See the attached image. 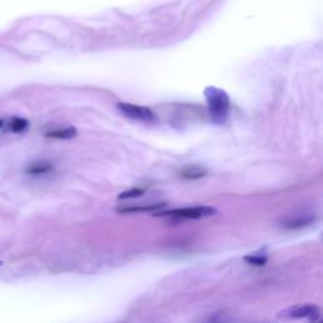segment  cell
<instances>
[{
    "mask_svg": "<svg viewBox=\"0 0 323 323\" xmlns=\"http://www.w3.org/2000/svg\"><path fill=\"white\" fill-rule=\"evenodd\" d=\"M321 314V309L316 304H298L289 307L280 312V317L289 318V320H300V318H308L311 322H316Z\"/></svg>",
    "mask_w": 323,
    "mask_h": 323,
    "instance_id": "277c9868",
    "label": "cell"
},
{
    "mask_svg": "<svg viewBox=\"0 0 323 323\" xmlns=\"http://www.w3.org/2000/svg\"><path fill=\"white\" fill-rule=\"evenodd\" d=\"M164 206V204H157V205H150V206H130V207H124V208L117 209L121 213H130V212H144V211H154V209L162 208Z\"/></svg>",
    "mask_w": 323,
    "mask_h": 323,
    "instance_id": "9c48e42d",
    "label": "cell"
},
{
    "mask_svg": "<svg viewBox=\"0 0 323 323\" xmlns=\"http://www.w3.org/2000/svg\"><path fill=\"white\" fill-rule=\"evenodd\" d=\"M29 123L28 120L23 119V117H13L9 123V128L13 133H22L24 130H27Z\"/></svg>",
    "mask_w": 323,
    "mask_h": 323,
    "instance_id": "30bf717a",
    "label": "cell"
},
{
    "mask_svg": "<svg viewBox=\"0 0 323 323\" xmlns=\"http://www.w3.org/2000/svg\"><path fill=\"white\" fill-rule=\"evenodd\" d=\"M1 126H3V120L0 119V128H1Z\"/></svg>",
    "mask_w": 323,
    "mask_h": 323,
    "instance_id": "4fadbf2b",
    "label": "cell"
},
{
    "mask_svg": "<svg viewBox=\"0 0 323 323\" xmlns=\"http://www.w3.org/2000/svg\"><path fill=\"white\" fill-rule=\"evenodd\" d=\"M209 115L215 124H225L230 113V99L224 90L215 86H208L205 90Z\"/></svg>",
    "mask_w": 323,
    "mask_h": 323,
    "instance_id": "6da1fadb",
    "label": "cell"
},
{
    "mask_svg": "<svg viewBox=\"0 0 323 323\" xmlns=\"http://www.w3.org/2000/svg\"><path fill=\"white\" fill-rule=\"evenodd\" d=\"M116 108L121 114H124L129 119L144 121V123H154L157 120L156 114L147 106L129 104V102H119L116 104Z\"/></svg>",
    "mask_w": 323,
    "mask_h": 323,
    "instance_id": "3957f363",
    "label": "cell"
},
{
    "mask_svg": "<svg viewBox=\"0 0 323 323\" xmlns=\"http://www.w3.org/2000/svg\"><path fill=\"white\" fill-rule=\"evenodd\" d=\"M182 177L185 180H198L207 174V169L200 165H189L182 171Z\"/></svg>",
    "mask_w": 323,
    "mask_h": 323,
    "instance_id": "ba28073f",
    "label": "cell"
},
{
    "mask_svg": "<svg viewBox=\"0 0 323 323\" xmlns=\"http://www.w3.org/2000/svg\"><path fill=\"white\" fill-rule=\"evenodd\" d=\"M53 169L52 163L47 161H37L32 164H29L25 169L28 174L30 176H42V174H47L48 172H51Z\"/></svg>",
    "mask_w": 323,
    "mask_h": 323,
    "instance_id": "8992f818",
    "label": "cell"
},
{
    "mask_svg": "<svg viewBox=\"0 0 323 323\" xmlns=\"http://www.w3.org/2000/svg\"><path fill=\"white\" fill-rule=\"evenodd\" d=\"M244 260L248 261L249 264H253V265L263 266V265H265V263L268 261V256H266L265 254L246 255V256H244Z\"/></svg>",
    "mask_w": 323,
    "mask_h": 323,
    "instance_id": "8fae6325",
    "label": "cell"
},
{
    "mask_svg": "<svg viewBox=\"0 0 323 323\" xmlns=\"http://www.w3.org/2000/svg\"><path fill=\"white\" fill-rule=\"evenodd\" d=\"M314 221H316L314 215H297L281 222V228L287 229V230H297V229L305 228V226L313 224Z\"/></svg>",
    "mask_w": 323,
    "mask_h": 323,
    "instance_id": "5b68a950",
    "label": "cell"
},
{
    "mask_svg": "<svg viewBox=\"0 0 323 323\" xmlns=\"http://www.w3.org/2000/svg\"><path fill=\"white\" fill-rule=\"evenodd\" d=\"M217 212V209L215 207L211 206H196V207H185V208H177L172 209V211H161V212L156 213V216H169L173 219H204V217H208Z\"/></svg>",
    "mask_w": 323,
    "mask_h": 323,
    "instance_id": "7a4b0ae2",
    "label": "cell"
},
{
    "mask_svg": "<svg viewBox=\"0 0 323 323\" xmlns=\"http://www.w3.org/2000/svg\"><path fill=\"white\" fill-rule=\"evenodd\" d=\"M144 192H145V189L138 188V187H135V188L132 189H126V191L121 192V193L117 196V200H128V198L140 197V196L144 195Z\"/></svg>",
    "mask_w": 323,
    "mask_h": 323,
    "instance_id": "7c38bea8",
    "label": "cell"
},
{
    "mask_svg": "<svg viewBox=\"0 0 323 323\" xmlns=\"http://www.w3.org/2000/svg\"><path fill=\"white\" fill-rule=\"evenodd\" d=\"M76 134H77L76 128H73V126H67V128L56 129V130L46 133V137L52 139H71L75 138Z\"/></svg>",
    "mask_w": 323,
    "mask_h": 323,
    "instance_id": "52a82bcc",
    "label": "cell"
}]
</instances>
